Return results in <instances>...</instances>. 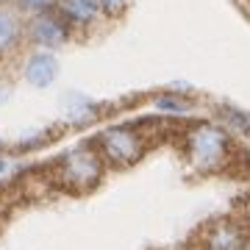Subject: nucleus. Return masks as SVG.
Segmentation results:
<instances>
[{
  "label": "nucleus",
  "mask_w": 250,
  "mask_h": 250,
  "mask_svg": "<svg viewBox=\"0 0 250 250\" xmlns=\"http://www.w3.org/2000/svg\"><path fill=\"white\" fill-rule=\"evenodd\" d=\"M189 156L197 170H217L228 156V139L220 128L200 125L189 136Z\"/></svg>",
  "instance_id": "f257e3e1"
},
{
  "label": "nucleus",
  "mask_w": 250,
  "mask_h": 250,
  "mask_svg": "<svg viewBox=\"0 0 250 250\" xmlns=\"http://www.w3.org/2000/svg\"><path fill=\"white\" fill-rule=\"evenodd\" d=\"M62 178L75 189H89L100 178V159L89 147H78L64 156L62 161Z\"/></svg>",
  "instance_id": "f03ea898"
},
{
  "label": "nucleus",
  "mask_w": 250,
  "mask_h": 250,
  "mask_svg": "<svg viewBox=\"0 0 250 250\" xmlns=\"http://www.w3.org/2000/svg\"><path fill=\"white\" fill-rule=\"evenodd\" d=\"M100 147L114 164H134L142 156V139L131 128H108L100 134Z\"/></svg>",
  "instance_id": "7ed1b4c3"
},
{
  "label": "nucleus",
  "mask_w": 250,
  "mask_h": 250,
  "mask_svg": "<svg viewBox=\"0 0 250 250\" xmlns=\"http://www.w3.org/2000/svg\"><path fill=\"white\" fill-rule=\"evenodd\" d=\"M59 75V62H56V56L50 53H34L31 59L25 62V78L28 83H34L39 89H45L50 86Z\"/></svg>",
  "instance_id": "20e7f679"
},
{
  "label": "nucleus",
  "mask_w": 250,
  "mask_h": 250,
  "mask_svg": "<svg viewBox=\"0 0 250 250\" xmlns=\"http://www.w3.org/2000/svg\"><path fill=\"white\" fill-rule=\"evenodd\" d=\"M31 36H34L36 45L56 47L67 39V25L59 17H39L34 22V28H31Z\"/></svg>",
  "instance_id": "39448f33"
},
{
  "label": "nucleus",
  "mask_w": 250,
  "mask_h": 250,
  "mask_svg": "<svg viewBox=\"0 0 250 250\" xmlns=\"http://www.w3.org/2000/svg\"><path fill=\"white\" fill-rule=\"evenodd\" d=\"M62 11L70 22L86 25L98 17V3L95 0H62Z\"/></svg>",
  "instance_id": "423d86ee"
},
{
  "label": "nucleus",
  "mask_w": 250,
  "mask_h": 250,
  "mask_svg": "<svg viewBox=\"0 0 250 250\" xmlns=\"http://www.w3.org/2000/svg\"><path fill=\"white\" fill-rule=\"evenodd\" d=\"M20 36H22V25L11 11L0 9V53H6L11 47H17Z\"/></svg>",
  "instance_id": "0eeeda50"
},
{
  "label": "nucleus",
  "mask_w": 250,
  "mask_h": 250,
  "mask_svg": "<svg viewBox=\"0 0 250 250\" xmlns=\"http://www.w3.org/2000/svg\"><path fill=\"white\" fill-rule=\"evenodd\" d=\"M242 248V231L233 225H220L214 228L211 239H208V250H239Z\"/></svg>",
  "instance_id": "6e6552de"
},
{
  "label": "nucleus",
  "mask_w": 250,
  "mask_h": 250,
  "mask_svg": "<svg viewBox=\"0 0 250 250\" xmlns=\"http://www.w3.org/2000/svg\"><path fill=\"white\" fill-rule=\"evenodd\" d=\"M223 120L231 128H236V131H242V134H248L250 136V114L248 111H239V108H231V106H223Z\"/></svg>",
  "instance_id": "1a4fd4ad"
},
{
  "label": "nucleus",
  "mask_w": 250,
  "mask_h": 250,
  "mask_svg": "<svg viewBox=\"0 0 250 250\" xmlns=\"http://www.w3.org/2000/svg\"><path fill=\"white\" fill-rule=\"evenodd\" d=\"M156 106H159L161 111H172V114H187L189 111L187 103H181V100H175V98H159Z\"/></svg>",
  "instance_id": "9d476101"
},
{
  "label": "nucleus",
  "mask_w": 250,
  "mask_h": 250,
  "mask_svg": "<svg viewBox=\"0 0 250 250\" xmlns=\"http://www.w3.org/2000/svg\"><path fill=\"white\" fill-rule=\"evenodd\" d=\"M53 3H56V0H20V6H22L25 11H34V14H39V11H47Z\"/></svg>",
  "instance_id": "9b49d317"
},
{
  "label": "nucleus",
  "mask_w": 250,
  "mask_h": 250,
  "mask_svg": "<svg viewBox=\"0 0 250 250\" xmlns=\"http://www.w3.org/2000/svg\"><path fill=\"white\" fill-rule=\"evenodd\" d=\"M98 6H103L106 11H120L125 6V0H95Z\"/></svg>",
  "instance_id": "f8f14e48"
},
{
  "label": "nucleus",
  "mask_w": 250,
  "mask_h": 250,
  "mask_svg": "<svg viewBox=\"0 0 250 250\" xmlns=\"http://www.w3.org/2000/svg\"><path fill=\"white\" fill-rule=\"evenodd\" d=\"M0 170H3V161H0Z\"/></svg>",
  "instance_id": "ddd939ff"
}]
</instances>
